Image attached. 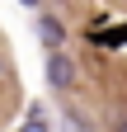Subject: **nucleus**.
I'll return each instance as SVG.
<instances>
[{"label": "nucleus", "mask_w": 127, "mask_h": 132, "mask_svg": "<svg viewBox=\"0 0 127 132\" xmlns=\"http://www.w3.org/2000/svg\"><path fill=\"white\" fill-rule=\"evenodd\" d=\"M19 132H52V127H47V113H42V109H33V113L24 118V127H19Z\"/></svg>", "instance_id": "4"}, {"label": "nucleus", "mask_w": 127, "mask_h": 132, "mask_svg": "<svg viewBox=\"0 0 127 132\" xmlns=\"http://www.w3.org/2000/svg\"><path fill=\"white\" fill-rule=\"evenodd\" d=\"M38 38L47 43V52H52V47H61L66 28H61V19H57V14H42V19H38Z\"/></svg>", "instance_id": "2"}, {"label": "nucleus", "mask_w": 127, "mask_h": 132, "mask_svg": "<svg viewBox=\"0 0 127 132\" xmlns=\"http://www.w3.org/2000/svg\"><path fill=\"white\" fill-rule=\"evenodd\" d=\"M118 132H127V123H122V127H118Z\"/></svg>", "instance_id": "7"}, {"label": "nucleus", "mask_w": 127, "mask_h": 132, "mask_svg": "<svg viewBox=\"0 0 127 132\" xmlns=\"http://www.w3.org/2000/svg\"><path fill=\"white\" fill-rule=\"evenodd\" d=\"M19 5H28V10H38V5H42V0H19Z\"/></svg>", "instance_id": "6"}, {"label": "nucleus", "mask_w": 127, "mask_h": 132, "mask_svg": "<svg viewBox=\"0 0 127 132\" xmlns=\"http://www.w3.org/2000/svg\"><path fill=\"white\" fill-rule=\"evenodd\" d=\"M66 132H89V123H80V118H66Z\"/></svg>", "instance_id": "5"}, {"label": "nucleus", "mask_w": 127, "mask_h": 132, "mask_svg": "<svg viewBox=\"0 0 127 132\" xmlns=\"http://www.w3.org/2000/svg\"><path fill=\"white\" fill-rule=\"evenodd\" d=\"M89 43H99V47H122V43H127V24H122V28H94Z\"/></svg>", "instance_id": "3"}, {"label": "nucleus", "mask_w": 127, "mask_h": 132, "mask_svg": "<svg viewBox=\"0 0 127 132\" xmlns=\"http://www.w3.org/2000/svg\"><path fill=\"white\" fill-rule=\"evenodd\" d=\"M47 85H52V90H61V94L75 85V61L61 52V47H52V52H47Z\"/></svg>", "instance_id": "1"}]
</instances>
